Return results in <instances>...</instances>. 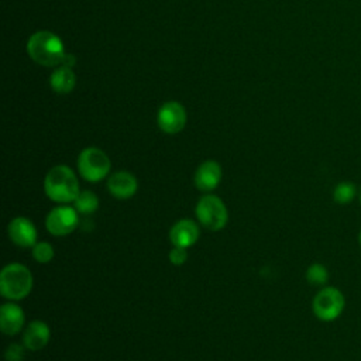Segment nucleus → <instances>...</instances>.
I'll return each mask as SVG.
<instances>
[{"mask_svg": "<svg viewBox=\"0 0 361 361\" xmlns=\"http://www.w3.org/2000/svg\"><path fill=\"white\" fill-rule=\"evenodd\" d=\"M188 116L185 107L176 102V100H169L165 102L158 113H157V123L158 127L165 133V134H178L185 128Z\"/></svg>", "mask_w": 361, "mask_h": 361, "instance_id": "nucleus-8", "label": "nucleus"}, {"mask_svg": "<svg viewBox=\"0 0 361 361\" xmlns=\"http://www.w3.org/2000/svg\"><path fill=\"white\" fill-rule=\"evenodd\" d=\"M76 165L79 175L87 182H99L104 179L111 169L109 155L97 147H87L82 149Z\"/></svg>", "mask_w": 361, "mask_h": 361, "instance_id": "nucleus-4", "label": "nucleus"}, {"mask_svg": "<svg viewBox=\"0 0 361 361\" xmlns=\"http://www.w3.org/2000/svg\"><path fill=\"white\" fill-rule=\"evenodd\" d=\"M221 175H223V171H221L220 164L213 159H207L197 166L193 180H195L196 188L200 192L209 193L219 186V183L221 180Z\"/></svg>", "mask_w": 361, "mask_h": 361, "instance_id": "nucleus-11", "label": "nucleus"}, {"mask_svg": "<svg viewBox=\"0 0 361 361\" xmlns=\"http://www.w3.org/2000/svg\"><path fill=\"white\" fill-rule=\"evenodd\" d=\"M44 192L55 203H71L80 192L78 176L69 166L56 165L45 175Z\"/></svg>", "mask_w": 361, "mask_h": 361, "instance_id": "nucleus-2", "label": "nucleus"}, {"mask_svg": "<svg viewBox=\"0 0 361 361\" xmlns=\"http://www.w3.org/2000/svg\"><path fill=\"white\" fill-rule=\"evenodd\" d=\"M195 213L199 223L210 231L224 228L228 221V210L224 202L216 195H204L200 197L196 203Z\"/></svg>", "mask_w": 361, "mask_h": 361, "instance_id": "nucleus-5", "label": "nucleus"}, {"mask_svg": "<svg viewBox=\"0 0 361 361\" xmlns=\"http://www.w3.org/2000/svg\"><path fill=\"white\" fill-rule=\"evenodd\" d=\"M51 89L58 94H68L76 86V75L68 65L56 66L49 76Z\"/></svg>", "mask_w": 361, "mask_h": 361, "instance_id": "nucleus-15", "label": "nucleus"}, {"mask_svg": "<svg viewBox=\"0 0 361 361\" xmlns=\"http://www.w3.org/2000/svg\"><path fill=\"white\" fill-rule=\"evenodd\" d=\"M344 296L337 288H323L320 289L312 302V309L314 316L322 322H331L337 319L344 310Z\"/></svg>", "mask_w": 361, "mask_h": 361, "instance_id": "nucleus-6", "label": "nucleus"}, {"mask_svg": "<svg viewBox=\"0 0 361 361\" xmlns=\"http://www.w3.org/2000/svg\"><path fill=\"white\" fill-rule=\"evenodd\" d=\"M79 224L78 212L75 207L61 204L54 207L45 219V227L49 234L55 237H63L71 234Z\"/></svg>", "mask_w": 361, "mask_h": 361, "instance_id": "nucleus-7", "label": "nucleus"}, {"mask_svg": "<svg viewBox=\"0 0 361 361\" xmlns=\"http://www.w3.org/2000/svg\"><path fill=\"white\" fill-rule=\"evenodd\" d=\"M72 203L80 214H92L99 209V197L90 190H80Z\"/></svg>", "mask_w": 361, "mask_h": 361, "instance_id": "nucleus-16", "label": "nucleus"}, {"mask_svg": "<svg viewBox=\"0 0 361 361\" xmlns=\"http://www.w3.org/2000/svg\"><path fill=\"white\" fill-rule=\"evenodd\" d=\"M34 278L31 271L20 264H7L0 272V293L3 298L14 302L21 300L30 295Z\"/></svg>", "mask_w": 361, "mask_h": 361, "instance_id": "nucleus-3", "label": "nucleus"}, {"mask_svg": "<svg viewBox=\"0 0 361 361\" xmlns=\"http://www.w3.org/2000/svg\"><path fill=\"white\" fill-rule=\"evenodd\" d=\"M107 190L113 197L118 200H126L137 193L138 180L128 171H117L109 176Z\"/></svg>", "mask_w": 361, "mask_h": 361, "instance_id": "nucleus-10", "label": "nucleus"}, {"mask_svg": "<svg viewBox=\"0 0 361 361\" xmlns=\"http://www.w3.org/2000/svg\"><path fill=\"white\" fill-rule=\"evenodd\" d=\"M51 337L49 327L42 320H32L30 322L23 333V344L30 351L42 350Z\"/></svg>", "mask_w": 361, "mask_h": 361, "instance_id": "nucleus-14", "label": "nucleus"}, {"mask_svg": "<svg viewBox=\"0 0 361 361\" xmlns=\"http://www.w3.org/2000/svg\"><path fill=\"white\" fill-rule=\"evenodd\" d=\"M27 54L38 65L49 68L62 65L68 55L62 39L48 30H39L31 34L27 41Z\"/></svg>", "mask_w": 361, "mask_h": 361, "instance_id": "nucleus-1", "label": "nucleus"}, {"mask_svg": "<svg viewBox=\"0 0 361 361\" xmlns=\"http://www.w3.org/2000/svg\"><path fill=\"white\" fill-rule=\"evenodd\" d=\"M199 227L190 219H180L178 220L169 230V240L173 247L189 248L195 245L199 238Z\"/></svg>", "mask_w": 361, "mask_h": 361, "instance_id": "nucleus-12", "label": "nucleus"}, {"mask_svg": "<svg viewBox=\"0 0 361 361\" xmlns=\"http://www.w3.org/2000/svg\"><path fill=\"white\" fill-rule=\"evenodd\" d=\"M360 202H361V190H360Z\"/></svg>", "mask_w": 361, "mask_h": 361, "instance_id": "nucleus-23", "label": "nucleus"}, {"mask_svg": "<svg viewBox=\"0 0 361 361\" xmlns=\"http://www.w3.org/2000/svg\"><path fill=\"white\" fill-rule=\"evenodd\" d=\"M360 244H361V231H360Z\"/></svg>", "mask_w": 361, "mask_h": 361, "instance_id": "nucleus-22", "label": "nucleus"}, {"mask_svg": "<svg viewBox=\"0 0 361 361\" xmlns=\"http://www.w3.org/2000/svg\"><path fill=\"white\" fill-rule=\"evenodd\" d=\"M25 347L24 344H17V343H13L10 344L7 348H6V353H4V357L7 361H23L24 360V354H25Z\"/></svg>", "mask_w": 361, "mask_h": 361, "instance_id": "nucleus-20", "label": "nucleus"}, {"mask_svg": "<svg viewBox=\"0 0 361 361\" xmlns=\"http://www.w3.org/2000/svg\"><path fill=\"white\" fill-rule=\"evenodd\" d=\"M355 192L357 190H355L354 183L344 180V182H340V183L336 185V188L333 190V199H334L336 203L347 204L354 199Z\"/></svg>", "mask_w": 361, "mask_h": 361, "instance_id": "nucleus-17", "label": "nucleus"}, {"mask_svg": "<svg viewBox=\"0 0 361 361\" xmlns=\"http://www.w3.org/2000/svg\"><path fill=\"white\" fill-rule=\"evenodd\" d=\"M7 234L10 241L17 247L32 248L37 244V228L27 217H14L7 226Z\"/></svg>", "mask_w": 361, "mask_h": 361, "instance_id": "nucleus-9", "label": "nucleus"}, {"mask_svg": "<svg viewBox=\"0 0 361 361\" xmlns=\"http://www.w3.org/2000/svg\"><path fill=\"white\" fill-rule=\"evenodd\" d=\"M25 323V314L23 309L11 300L3 303L0 307V329L6 336H14L20 333Z\"/></svg>", "mask_w": 361, "mask_h": 361, "instance_id": "nucleus-13", "label": "nucleus"}, {"mask_svg": "<svg viewBox=\"0 0 361 361\" xmlns=\"http://www.w3.org/2000/svg\"><path fill=\"white\" fill-rule=\"evenodd\" d=\"M329 279V271L323 264L314 262L306 269V281L312 285H324Z\"/></svg>", "mask_w": 361, "mask_h": 361, "instance_id": "nucleus-18", "label": "nucleus"}, {"mask_svg": "<svg viewBox=\"0 0 361 361\" xmlns=\"http://www.w3.org/2000/svg\"><path fill=\"white\" fill-rule=\"evenodd\" d=\"M55 255L54 247L47 241H38L32 247V258L39 264H48Z\"/></svg>", "mask_w": 361, "mask_h": 361, "instance_id": "nucleus-19", "label": "nucleus"}, {"mask_svg": "<svg viewBox=\"0 0 361 361\" xmlns=\"http://www.w3.org/2000/svg\"><path fill=\"white\" fill-rule=\"evenodd\" d=\"M188 259V251L186 248H182V247H173L171 251H169V261L179 267V265H183Z\"/></svg>", "mask_w": 361, "mask_h": 361, "instance_id": "nucleus-21", "label": "nucleus"}]
</instances>
